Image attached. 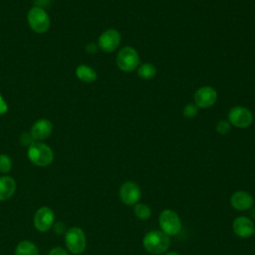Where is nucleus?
<instances>
[{"label":"nucleus","mask_w":255,"mask_h":255,"mask_svg":"<svg viewBox=\"0 0 255 255\" xmlns=\"http://www.w3.org/2000/svg\"><path fill=\"white\" fill-rule=\"evenodd\" d=\"M27 155L33 164L41 167L51 164L54 159L52 148L42 141H34L31 143L28 146Z\"/></svg>","instance_id":"obj_1"},{"label":"nucleus","mask_w":255,"mask_h":255,"mask_svg":"<svg viewBox=\"0 0 255 255\" xmlns=\"http://www.w3.org/2000/svg\"><path fill=\"white\" fill-rule=\"evenodd\" d=\"M170 244L168 235L158 230H151L146 233L142 239L144 249L150 254H162L165 252Z\"/></svg>","instance_id":"obj_2"},{"label":"nucleus","mask_w":255,"mask_h":255,"mask_svg":"<svg viewBox=\"0 0 255 255\" xmlns=\"http://www.w3.org/2000/svg\"><path fill=\"white\" fill-rule=\"evenodd\" d=\"M65 244L73 254H81L87 246L86 234L80 227H71L65 232Z\"/></svg>","instance_id":"obj_3"},{"label":"nucleus","mask_w":255,"mask_h":255,"mask_svg":"<svg viewBox=\"0 0 255 255\" xmlns=\"http://www.w3.org/2000/svg\"><path fill=\"white\" fill-rule=\"evenodd\" d=\"M27 20L30 28L36 33H45L50 28V16L41 7H32L28 12Z\"/></svg>","instance_id":"obj_4"},{"label":"nucleus","mask_w":255,"mask_h":255,"mask_svg":"<svg viewBox=\"0 0 255 255\" xmlns=\"http://www.w3.org/2000/svg\"><path fill=\"white\" fill-rule=\"evenodd\" d=\"M117 66L121 71L124 72H131L138 67L139 64V56L135 49L132 47L127 46L120 50L117 55Z\"/></svg>","instance_id":"obj_5"},{"label":"nucleus","mask_w":255,"mask_h":255,"mask_svg":"<svg viewBox=\"0 0 255 255\" xmlns=\"http://www.w3.org/2000/svg\"><path fill=\"white\" fill-rule=\"evenodd\" d=\"M158 221L161 231L166 235H176L181 230V220L177 213L171 209L163 210Z\"/></svg>","instance_id":"obj_6"},{"label":"nucleus","mask_w":255,"mask_h":255,"mask_svg":"<svg viewBox=\"0 0 255 255\" xmlns=\"http://www.w3.org/2000/svg\"><path fill=\"white\" fill-rule=\"evenodd\" d=\"M229 124L239 128H248L253 122L252 113L244 107L236 106L233 107L228 113Z\"/></svg>","instance_id":"obj_7"},{"label":"nucleus","mask_w":255,"mask_h":255,"mask_svg":"<svg viewBox=\"0 0 255 255\" xmlns=\"http://www.w3.org/2000/svg\"><path fill=\"white\" fill-rule=\"evenodd\" d=\"M55 223V213L48 206L40 207L34 215V226L40 232H47Z\"/></svg>","instance_id":"obj_8"},{"label":"nucleus","mask_w":255,"mask_h":255,"mask_svg":"<svg viewBox=\"0 0 255 255\" xmlns=\"http://www.w3.org/2000/svg\"><path fill=\"white\" fill-rule=\"evenodd\" d=\"M121 43V34L116 29H108L104 31L98 40V46L106 53L115 51Z\"/></svg>","instance_id":"obj_9"},{"label":"nucleus","mask_w":255,"mask_h":255,"mask_svg":"<svg viewBox=\"0 0 255 255\" xmlns=\"http://www.w3.org/2000/svg\"><path fill=\"white\" fill-rule=\"evenodd\" d=\"M194 104L197 108L207 109L212 107L217 100V92L215 89L205 86L199 88L194 94Z\"/></svg>","instance_id":"obj_10"},{"label":"nucleus","mask_w":255,"mask_h":255,"mask_svg":"<svg viewBox=\"0 0 255 255\" xmlns=\"http://www.w3.org/2000/svg\"><path fill=\"white\" fill-rule=\"evenodd\" d=\"M120 198L126 205H134L140 198V188L132 181H126L121 185Z\"/></svg>","instance_id":"obj_11"},{"label":"nucleus","mask_w":255,"mask_h":255,"mask_svg":"<svg viewBox=\"0 0 255 255\" xmlns=\"http://www.w3.org/2000/svg\"><path fill=\"white\" fill-rule=\"evenodd\" d=\"M53 130L52 123L47 119H40L34 123L30 133L35 141H41L49 137Z\"/></svg>","instance_id":"obj_12"},{"label":"nucleus","mask_w":255,"mask_h":255,"mask_svg":"<svg viewBox=\"0 0 255 255\" xmlns=\"http://www.w3.org/2000/svg\"><path fill=\"white\" fill-rule=\"evenodd\" d=\"M230 203L234 209L243 211V210L250 209L252 207V205L254 203V199H253V196L249 192L243 191V190H238V191H235L231 195Z\"/></svg>","instance_id":"obj_13"},{"label":"nucleus","mask_w":255,"mask_h":255,"mask_svg":"<svg viewBox=\"0 0 255 255\" xmlns=\"http://www.w3.org/2000/svg\"><path fill=\"white\" fill-rule=\"evenodd\" d=\"M234 233L241 238H248L254 232V224L252 220L246 216H239L234 219L232 224Z\"/></svg>","instance_id":"obj_14"},{"label":"nucleus","mask_w":255,"mask_h":255,"mask_svg":"<svg viewBox=\"0 0 255 255\" xmlns=\"http://www.w3.org/2000/svg\"><path fill=\"white\" fill-rule=\"evenodd\" d=\"M16 191V181L9 175L0 176V201H5L13 196Z\"/></svg>","instance_id":"obj_15"},{"label":"nucleus","mask_w":255,"mask_h":255,"mask_svg":"<svg viewBox=\"0 0 255 255\" xmlns=\"http://www.w3.org/2000/svg\"><path fill=\"white\" fill-rule=\"evenodd\" d=\"M76 76L85 83H93L97 79L96 71L88 65H80L76 69Z\"/></svg>","instance_id":"obj_16"},{"label":"nucleus","mask_w":255,"mask_h":255,"mask_svg":"<svg viewBox=\"0 0 255 255\" xmlns=\"http://www.w3.org/2000/svg\"><path fill=\"white\" fill-rule=\"evenodd\" d=\"M15 255H39V250L32 241L23 240L16 246Z\"/></svg>","instance_id":"obj_17"},{"label":"nucleus","mask_w":255,"mask_h":255,"mask_svg":"<svg viewBox=\"0 0 255 255\" xmlns=\"http://www.w3.org/2000/svg\"><path fill=\"white\" fill-rule=\"evenodd\" d=\"M156 74V68L154 65L145 63L139 66L137 69V75L139 78L144 79V80H149L152 79Z\"/></svg>","instance_id":"obj_18"},{"label":"nucleus","mask_w":255,"mask_h":255,"mask_svg":"<svg viewBox=\"0 0 255 255\" xmlns=\"http://www.w3.org/2000/svg\"><path fill=\"white\" fill-rule=\"evenodd\" d=\"M133 211H134L135 216L140 220H145V219L149 218L151 215V209L149 208L148 205H146L144 203L134 204Z\"/></svg>","instance_id":"obj_19"},{"label":"nucleus","mask_w":255,"mask_h":255,"mask_svg":"<svg viewBox=\"0 0 255 255\" xmlns=\"http://www.w3.org/2000/svg\"><path fill=\"white\" fill-rule=\"evenodd\" d=\"M12 168V160L7 154H0V172L8 173Z\"/></svg>","instance_id":"obj_20"},{"label":"nucleus","mask_w":255,"mask_h":255,"mask_svg":"<svg viewBox=\"0 0 255 255\" xmlns=\"http://www.w3.org/2000/svg\"><path fill=\"white\" fill-rule=\"evenodd\" d=\"M216 131L220 134H226L230 131V124L227 121H219L216 124Z\"/></svg>","instance_id":"obj_21"},{"label":"nucleus","mask_w":255,"mask_h":255,"mask_svg":"<svg viewBox=\"0 0 255 255\" xmlns=\"http://www.w3.org/2000/svg\"><path fill=\"white\" fill-rule=\"evenodd\" d=\"M198 112V108L195 106V104H188L183 109V115L186 118H193L196 116Z\"/></svg>","instance_id":"obj_22"},{"label":"nucleus","mask_w":255,"mask_h":255,"mask_svg":"<svg viewBox=\"0 0 255 255\" xmlns=\"http://www.w3.org/2000/svg\"><path fill=\"white\" fill-rule=\"evenodd\" d=\"M19 140H20V143L25 146H29L31 143L35 141L30 132H22L19 137Z\"/></svg>","instance_id":"obj_23"},{"label":"nucleus","mask_w":255,"mask_h":255,"mask_svg":"<svg viewBox=\"0 0 255 255\" xmlns=\"http://www.w3.org/2000/svg\"><path fill=\"white\" fill-rule=\"evenodd\" d=\"M49 255H69V253L67 252L66 249H64L61 246H57V247H53L50 252Z\"/></svg>","instance_id":"obj_24"},{"label":"nucleus","mask_w":255,"mask_h":255,"mask_svg":"<svg viewBox=\"0 0 255 255\" xmlns=\"http://www.w3.org/2000/svg\"><path fill=\"white\" fill-rule=\"evenodd\" d=\"M8 111V106L4 101L3 97L0 95V115H4Z\"/></svg>","instance_id":"obj_25"},{"label":"nucleus","mask_w":255,"mask_h":255,"mask_svg":"<svg viewBox=\"0 0 255 255\" xmlns=\"http://www.w3.org/2000/svg\"><path fill=\"white\" fill-rule=\"evenodd\" d=\"M54 230H55V232H57V233H64V232H66L67 230H66V228H65V225L62 223V222H57L56 224H55V228H54Z\"/></svg>","instance_id":"obj_26"},{"label":"nucleus","mask_w":255,"mask_h":255,"mask_svg":"<svg viewBox=\"0 0 255 255\" xmlns=\"http://www.w3.org/2000/svg\"><path fill=\"white\" fill-rule=\"evenodd\" d=\"M98 47L99 46H97L95 43H89L86 46V51L88 53H96L98 51Z\"/></svg>","instance_id":"obj_27"},{"label":"nucleus","mask_w":255,"mask_h":255,"mask_svg":"<svg viewBox=\"0 0 255 255\" xmlns=\"http://www.w3.org/2000/svg\"><path fill=\"white\" fill-rule=\"evenodd\" d=\"M164 255H179V254L176 253V252H168V253H166Z\"/></svg>","instance_id":"obj_28"},{"label":"nucleus","mask_w":255,"mask_h":255,"mask_svg":"<svg viewBox=\"0 0 255 255\" xmlns=\"http://www.w3.org/2000/svg\"><path fill=\"white\" fill-rule=\"evenodd\" d=\"M250 213H251V215L255 218V208H253V209H251V211H250Z\"/></svg>","instance_id":"obj_29"},{"label":"nucleus","mask_w":255,"mask_h":255,"mask_svg":"<svg viewBox=\"0 0 255 255\" xmlns=\"http://www.w3.org/2000/svg\"><path fill=\"white\" fill-rule=\"evenodd\" d=\"M253 234H254V236H255V229H254V232H253Z\"/></svg>","instance_id":"obj_30"},{"label":"nucleus","mask_w":255,"mask_h":255,"mask_svg":"<svg viewBox=\"0 0 255 255\" xmlns=\"http://www.w3.org/2000/svg\"><path fill=\"white\" fill-rule=\"evenodd\" d=\"M49 1H50V0H49Z\"/></svg>","instance_id":"obj_31"}]
</instances>
